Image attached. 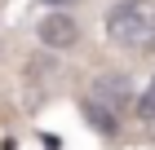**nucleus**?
<instances>
[{"instance_id": "nucleus-1", "label": "nucleus", "mask_w": 155, "mask_h": 150, "mask_svg": "<svg viewBox=\"0 0 155 150\" xmlns=\"http://www.w3.org/2000/svg\"><path fill=\"white\" fill-rule=\"evenodd\" d=\"M107 35L120 49H133V53L155 49V0H120V5H111Z\"/></svg>"}, {"instance_id": "nucleus-2", "label": "nucleus", "mask_w": 155, "mask_h": 150, "mask_svg": "<svg viewBox=\"0 0 155 150\" xmlns=\"http://www.w3.org/2000/svg\"><path fill=\"white\" fill-rule=\"evenodd\" d=\"M36 35H40L45 49H71L75 40H80V27H75L71 13H49L45 22L36 27Z\"/></svg>"}, {"instance_id": "nucleus-3", "label": "nucleus", "mask_w": 155, "mask_h": 150, "mask_svg": "<svg viewBox=\"0 0 155 150\" xmlns=\"http://www.w3.org/2000/svg\"><path fill=\"white\" fill-rule=\"evenodd\" d=\"M45 5H53V9H67V5H75V0H45Z\"/></svg>"}, {"instance_id": "nucleus-4", "label": "nucleus", "mask_w": 155, "mask_h": 150, "mask_svg": "<svg viewBox=\"0 0 155 150\" xmlns=\"http://www.w3.org/2000/svg\"><path fill=\"white\" fill-rule=\"evenodd\" d=\"M151 88H155V80H151Z\"/></svg>"}]
</instances>
